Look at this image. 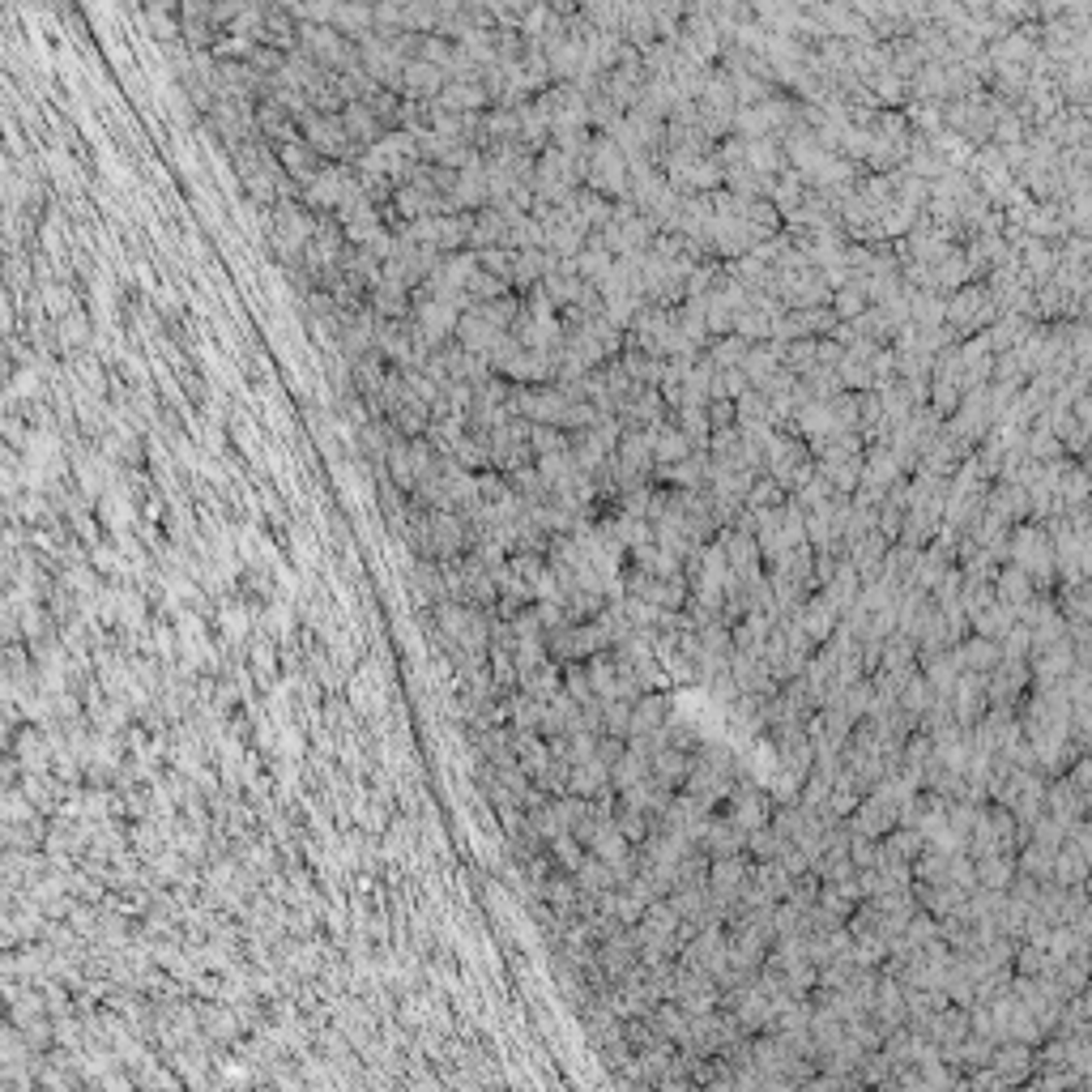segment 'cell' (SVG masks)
Returning a JSON list of instances; mask_svg holds the SVG:
<instances>
[{"label": "cell", "instance_id": "cell-2", "mask_svg": "<svg viewBox=\"0 0 1092 1092\" xmlns=\"http://www.w3.org/2000/svg\"><path fill=\"white\" fill-rule=\"evenodd\" d=\"M355 188H359V184L350 179V171H341V167H325V171H320V176L312 179V184H307V201H312V206L341 209V206H346V197H350Z\"/></svg>", "mask_w": 1092, "mask_h": 1092}, {"label": "cell", "instance_id": "cell-11", "mask_svg": "<svg viewBox=\"0 0 1092 1092\" xmlns=\"http://www.w3.org/2000/svg\"><path fill=\"white\" fill-rule=\"evenodd\" d=\"M60 329H64V337H81V334H85V329H81V320H78V316H73V320H64V325H60Z\"/></svg>", "mask_w": 1092, "mask_h": 1092}, {"label": "cell", "instance_id": "cell-8", "mask_svg": "<svg viewBox=\"0 0 1092 1092\" xmlns=\"http://www.w3.org/2000/svg\"><path fill=\"white\" fill-rule=\"evenodd\" d=\"M346 128L350 137H359V142H380V115L371 103H346Z\"/></svg>", "mask_w": 1092, "mask_h": 1092}, {"label": "cell", "instance_id": "cell-9", "mask_svg": "<svg viewBox=\"0 0 1092 1092\" xmlns=\"http://www.w3.org/2000/svg\"><path fill=\"white\" fill-rule=\"evenodd\" d=\"M282 167L291 171L295 179H307V184L320 176V171H316V149L304 145V142H286L282 145Z\"/></svg>", "mask_w": 1092, "mask_h": 1092}, {"label": "cell", "instance_id": "cell-7", "mask_svg": "<svg viewBox=\"0 0 1092 1092\" xmlns=\"http://www.w3.org/2000/svg\"><path fill=\"white\" fill-rule=\"evenodd\" d=\"M401 85L410 94H435L444 85V69H440V64H432V60H414V64H405Z\"/></svg>", "mask_w": 1092, "mask_h": 1092}, {"label": "cell", "instance_id": "cell-6", "mask_svg": "<svg viewBox=\"0 0 1092 1092\" xmlns=\"http://www.w3.org/2000/svg\"><path fill=\"white\" fill-rule=\"evenodd\" d=\"M546 704H551V700H538V695H530V691L512 695V700H508V713H512V730H542Z\"/></svg>", "mask_w": 1092, "mask_h": 1092}, {"label": "cell", "instance_id": "cell-3", "mask_svg": "<svg viewBox=\"0 0 1092 1092\" xmlns=\"http://www.w3.org/2000/svg\"><path fill=\"white\" fill-rule=\"evenodd\" d=\"M487 103V90L478 85V78H466V81H453L440 90V107L444 112H462V115H474L478 107Z\"/></svg>", "mask_w": 1092, "mask_h": 1092}, {"label": "cell", "instance_id": "cell-1", "mask_svg": "<svg viewBox=\"0 0 1092 1092\" xmlns=\"http://www.w3.org/2000/svg\"><path fill=\"white\" fill-rule=\"evenodd\" d=\"M304 124H307V145H312L316 154L341 158V149H346V137H350V128H346V120H341V115H304Z\"/></svg>", "mask_w": 1092, "mask_h": 1092}, {"label": "cell", "instance_id": "cell-4", "mask_svg": "<svg viewBox=\"0 0 1092 1092\" xmlns=\"http://www.w3.org/2000/svg\"><path fill=\"white\" fill-rule=\"evenodd\" d=\"M610 781V764H602V759H585V764H572V794L581 798H597L606 789Z\"/></svg>", "mask_w": 1092, "mask_h": 1092}, {"label": "cell", "instance_id": "cell-10", "mask_svg": "<svg viewBox=\"0 0 1092 1092\" xmlns=\"http://www.w3.org/2000/svg\"><path fill=\"white\" fill-rule=\"evenodd\" d=\"M334 21L341 30H346V35H359V30H368L371 21H376V14H371L368 5H341L337 14H334Z\"/></svg>", "mask_w": 1092, "mask_h": 1092}, {"label": "cell", "instance_id": "cell-5", "mask_svg": "<svg viewBox=\"0 0 1092 1092\" xmlns=\"http://www.w3.org/2000/svg\"><path fill=\"white\" fill-rule=\"evenodd\" d=\"M384 466H389L393 483L405 487V491H414V483H419V462H414V448H410V440H393L389 457H384Z\"/></svg>", "mask_w": 1092, "mask_h": 1092}]
</instances>
